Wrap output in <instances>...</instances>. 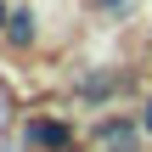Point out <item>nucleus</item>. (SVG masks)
<instances>
[{"mask_svg": "<svg viewBox=\"0 0 152 152\" xmlns=\"http://www.w3.org/2000/svg\"><path fill=\"white\" fill-rule=\"evenodd\" d=\"M23 141L39 147V152H73V130L62 118H28L23 124Z\"/></svg>", "mask_w": 152, "mask_h": 152, "instance_id": "nucleus-1", "label": "nucleus"}, {"mask_svg": "<svg viewBox=\"0 0 152 152\" xmlns=\"http://www.w3.org/2000/svg\"><path fill=\"white\" fill-rule=\"evenodd\" d=\"M6 39L23 51V45L34 39V11H11V17H6Z\"/></svg>", "mask_w": 152, "mask_h": 152, "instance_id": "nucleus-2", "label": "nucleus"}, {"mask_svg": "<svg viewBox=\"0 0 152 152\" xmlns=\"http://www.w3.org/2000/svg\"><path fill=\"white\" fill-rule=\"evenodd\" d=\"M102 141H107L113 152H130L135 147V130H130V124H102Z\"/></svg>", "mask_w": 152, "mask_h": 152, "instance_id": "nucleus-3", "label": "nucleus"}, {"mask_svg": "<svg viewBox=\"0 0 152 152\" xmlns=\"http://www.w3.org/2000/svg\"><path fill=\"white\" fill-rule=\"evenodd\" d=\"M102 6H107V11H124V6H130V0H102Z\"/></svg>", "mask_w": 152, "mask_h": 152, "instance_id": "nucleus-4", "label": "nucleus"}, {"mask_svg": "<svg viewBox=\"0 0 152 152\" xmlns=\"http://www.w3.org/2000/svg\"><path fill=\"white\" fill-rule=\"evenodd\" d=\"M141 130H147V135H152V102H147V118H141Z\"/></svg>", "mask_w": 152, "mask_h": 152, "instance_id": "nucleus-5", "label": "nucleus"}, {"mask_svg": "<svg viewBox=\"0 0 152 152\" xmlns=\"http://www.w3.org/2000/svg\"><path fill=\"white\" fill-rule=\"evenodd\" d=\"M6 17H11V11H6V0H0V28H6Z\"/></svg>", "mask_w": 152, "mask_h": 152, "instance_id": "nucleus-6", "label": "nucleus"}]
</instances>
